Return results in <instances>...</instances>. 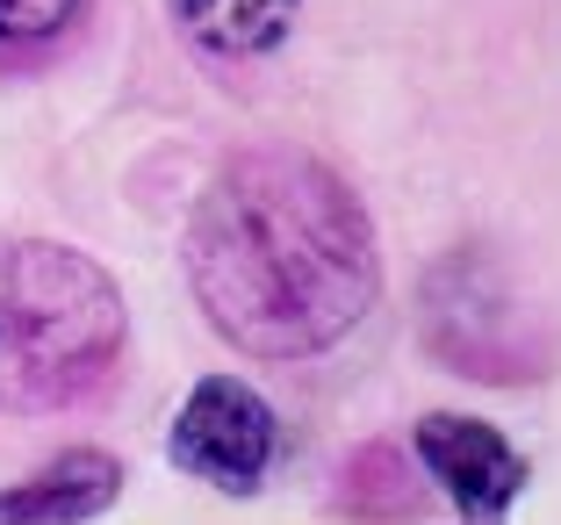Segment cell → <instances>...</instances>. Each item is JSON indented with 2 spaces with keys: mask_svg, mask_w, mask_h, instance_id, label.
Wrapping results in <instances>:
<instances>
[{
  "mask_svg": "<svg viewBox=\"0 0 561 525\" xmlns=\"http://www.w3.org/2000/svg\"><path fill=\"white\" fill-rule=\"evenodd\" d=\"M187 288L238 353L310 361L375 310V224L324 159L252 145L216 166L187 216Z\"/></svg>",
  "mask_w": 561,
  "mask_h": 525,
  "instance_id": "cell-1",
  "label": "cell"
},
{
  "mask_svg": "<svg viewBox=\"0 0 561 525\" xmlns=\"http://www.w3.org/2000/svg\"><path fill=\"white\" fill-rule=\"evenodd\" d=\"M302 0H173V22L209 58H266L296 30Z\"/></svg>",
  "mask_w": 561,
  "mask_h": 525,
  "instance_id": "cell-7",
  "label": "cell"
},
{
  "mask_svg": "<svg viewBox=\"0 0 561 525\" xmlns=\"http://www.w3.org/2000/svg\"><path fill=\"white\" fill-rule=\"evenodd\" d=\"M165 454L173 468L195 482H216V490H260L266 468H274V411L266 396L238 375H202L187 389V403L173 411V432H165Z\"/></svg>",
  "mask_w": 561,
  "mask_h": 525,
  "instance_id": "cell-4",
  "label": "cell"
},
{
  "mask_svg": "<svg viewBox=\"0 0 561 525\" xmlns=\"http://www.w3.org/2000/svg\"><path fill=\"white\" fill-rule=\"evenodd\" d=\"M130 310L87 252L50 238L0 246V418H44L116 375Z\"/></svg>",
  "mask_w": 561,
  "mask_h": 525,
  "instance_id": "cell-2",
  "label": "cell"
},
{
  "mask_svg": "<svg viewBox=\"0 0 561 525\" xmlns=\"http://www.w3.org/2000/svg\"><path fill=\"white\" fill-rule=\"evenodd\" d=\"M417 331H425V345L468 381H533L547 367L540 324H533V310H518L512 274L482 246L446 252L425 274Z\"/></svg>",
  "mask_w": 561,
  "mask_h": 525,
  "instance_id": "cell-3",
  "label": "cell"
},
{
  "mask_svg": "<svg viewBox=\"0 0 561 525\" xmlns=\"http://www.w3.org/2000/svg\"><path fill=\"white\" fill-rule=\"evenodd\" d=\"M417 460L454 497L461 518H504L512 497L526 490V454L482 418H425L417 425Z\"/></svg>",
  "mask_w": 561,
  "mask_h": 525,
  "instance_id": "cell-5",
  "label": "cell"
},
{
  "mask_svg": "<svg viewBox=\"0 0 561 525\" xmlns=\"http://www.w3.org/2000/svg\"><path fill=\"white\" fill-rule=\"evenodd\" d=\"M123 490V460L116 454H66L44 476L0 490V518H94Z\"/></svg>",
  "mask_w": 561,
  "mask_h": 525,
  "instance_id": "cell-6",
  "label": "cell"
},
{
  "mask_svg": "<svg viewBox=\"0 0 561 525\" xmlns=\"http://www.w3.org/2000/svg\"><path fill=\"white\" fill-rule=\"evenodd\" d=\"M87 0H0V44H50L80 22Z\"/></svg>",
  "mask_w": 561,
  "mask_h": 525,
  "instance_id": "cell-8",
  "label": "cell"
}]
</instances>
